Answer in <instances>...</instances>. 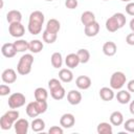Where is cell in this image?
<instances>
[{
	"mask_svg": "<svg viewBox=\"0 0 134 134\" xmlns=\"http://www.w3.org/2000/svg\"><path fill=\"white\" fill-rule=\"evenodd\" d=\"M19 119V111L16 109H12L5 112L0 118V128L2 130H9L15 122Z\"/></svg>",
	"mask_w": 134,
	"mask_h": 134,
	"instance_id": "6da1fadb",
	"label": "cell"
},
{
	"mask_svg": "<svg viewBox=\"0 0 134 134\" xmlns=\"http://www.w3.org/2000/svg\"><path fill=\"white\" fill-rule=\"evenodd\" d=\"M34 63V57L31 53L23 54L17 65V72L21 75H26L31 71V66Z\"/></svg>",
	"mask_w": 134,
	"mask_h": 134,
	"instance_id": "7a4b0ae2",
	"label": "cell"
},
{
	"mask_svg": "<svg viewBox=\"0 0 134 134\" xmlns=\"http://www.w3.org/2000/svg\"><path fill=\"white\" fill-rule=\"evenodd\" d=\"M126 82H127L126 74L121 71H115L112 73V75L110 77V87L112 89L119 90L125 86Z\"/></svg>",
	"mask_w": 134,
	"mask_h": 134,
	"instance_id": "3957f363",
	"label": "cell"
},
{
	"mask_svg": "<svg viewBox=\"0 0 134 134\" xmlns=\"http://www.w3.org/2000/svg\"><path fill=\"white\" fill-rule=\"evenodd\" d=\"M25 102H26L25 95L21 92H16V93H13L9 95L7 104L10 109H18V108H21L22 106H24Z\"/></svg>",
	"mask_w": 134,
	"mask_h": 134,
	"instance_id": "277c9868",
	"label": "cell"
},
{
	"mask_svg": "<svg viewBox=\"0 0 134 134\" xmlns=\"http://www.w3.org/2000/svg\"><path fill=\"white\" fill-rule=\"evenodd\" d=\"M8 32L12 37L14 38H21L24 36L25 34V27L23 26V24L21 22H15V23H10L8 25Z\"/></svg>",
	"mask_w": 134,
	"mask_h": 134,
	"instance_id": "5b68a950",
	"label": "cell"
},
{
	"mask_svg": "<svg viewBox=\"0 0 134 134\" xmlns=\"http://www.w3.org/2000/svg\"><path fill=\"white\" fill-rule=\"evenodd\" d=\"M74 124H75V117L71 113H65L60 118V126L65 129L72 128L74 126Z\"/></svg>",
	"mask_w": 134,
	"mask_h": 134,
	"instance_id": "8992f818",
	"label": "cell"
},
{
	"mask_svg": "<svg viewBox=\"0 0 134 134\" xmlns=\"http://www.w3.org/2000/svg\"><path fill=\"white\" fill-rule=\"evenodd\" d=\"M14 127H15V131L17 134H27L28 128H29V122L25 118H19L15 122Z\"/></svg>",
	"mask_w": 134,
	"mask_h": 134,
	"instance_id": "52a82bcc",
	"label": "cell"
},
{
	"mask_svg": "<svg viewBox=\"0 0 134 134\" xmlns=\"http://www.w3.org/2000/svg\"><path fill=\"white\" fill-rule=\"evenodd\" d=\"M1 79H2L3 83H5V84H13L17 81V73L14 69L7 68V69L3 70L2 74H1Z\"/></svg>",
	"mask_w": 134,
	"mask_h": 134,
	"instance_id": "ba28073f",
	"label": "cell"
},
{
	"mask_svg": "<svg viewBox=\"0 0 134 134\" xmlns=\"http://www.w3.org/2000/svg\"><path fill=\"white\" fill-rule=\"evenodd\" d=\"M91 79L87 75H80L75 80V85L81 90H87L91 87Z\"/></svg>",
	"mask_w": 134,
	"mask_h": 134,
	"instance_id": "9c48e42d",
	"label": "cell"
},
{
	"mask_svg": "<svg viewBox=\"0 0 134 134\" xmlns=\"http://www.w3.org/2000/svg\"><path fill=\"white\" fill-rule=\"evenodd\" d=\"M1 53L5 57V58H14L17 53V50L15 48L14 43H5L2 45L1 47Z\"/></svg>",
	"mask_w": 134,
	"mask_h": 134,
	"instance_id": "30bf717a",
	"label": "cell"
},
{
	"mask_svg": "<svg viewBox=\"0 0 134 134\" xmlns=\"http://www.w3.org/2000/svg\"><path fill=\"white\" fill-rule=\"evenodd\" d=\"M67 100L72 106L79 105L82 102V94H81V92L77 91V90H70L67 93Z\"/></svg>",
	"mask_w": 134,
	"mask_h": 134,
	"instance_id": "8fae6325",
	"label": "cell"
},
{
	"mask_svg": "<svg viewBox=\"0 0 134 134\" xmlns=\"http://www.w3.org/2000/svg\"><path fill=\"white\" fill-rule=\"evenodd\" d=\"M80 63L81 62H80V58H79L77 53H69L65 58V64L70 69H73V68L77 67Z\"/></svg>",
	"mask_w": 134,
	"mask_h": 134,
	"instance_id": "7c38bea8",
	"label": "cell"
},
{
	"mask_svg": "<svg viewBox=\"0 0 134 134\" xmlns=\"http://www.w3.org/2000/svg\"><path fill=\"white\" fill-rule=\"evenodd\" d=\"M84 31H85V35L87 37H90V38L91 37H95L98 34V31H99V24H98V22L94 21V22L86 25L85 28H84Z\"/></svg>",
	"mask_w": 134,
	"mask_h": 134,
	"instance_id": "4fadbf2b",
	"label": "cell"
},
{
	"mask_svg": "<svg viewBox=\"0 0 134 134\" xmlns=\"http://www.w3.org/2000/svg\"><path fill=\"white\" fill-rule=\"evenodd\" d=\"M117 51V46L114 42L108 41L103 45V52L107 57H113Z\"/></svg>",
	"mask_w": 134,
	"mask_h": 134,
	"instance_id": "5bb4252c",
	"label": "cell"
},
{
	"mask_svg": "<svg viewBox=\"0 0 134 134\" xmlns=\"http://www.w3.org/2000/svg\"><path fill=\"white\" fill-rule=\"evenodd\" d=\"M114 96H115V94H114V91H113V89L110 87H103V88H100V90H99V97L103 99V100H105V102H110V100H112L113 98H114Z\"/></svg>",
	"mask_w": 134,
	"mask_h": 134,
	"instance_id": "9a60e30c",
	"label": "cell"
},
{
	"mask_svg": "<svg viewBox=\"0 0 134 134\" xmlns=\"http://www.w3.org/2000/svg\"><path fill=\"white\" fill-rule=\"evenodd\" d=\"M59 79L64 83H70L73 80V73L70 68H62L59 71Z\"/></svg>",
	"mask_w": 134,
	"mask_h": 134,
	"instance_id": "2e32d148",
	"label": "cell"
},
{
	"mask_svg": "<svg viewBox=\"0 0 134 134\" xmlns=\"http://www.w3.org/2000/svg\"><path fill=\"white\" fill-rule=\"evenodd\" d=\"M115 97L119 104L126 105V104L130 103V100H131V93H130V91H127V90H119L116 93Z\"/></svg>",
	"mask_w": 134,
	"mask_h": 134,
	"instance_id": "e0dca14e",
	"label": "cell"
},
{
	"mask_svg": "<svg viewBox=\"0 0 134 134\" xmlns=\"http://www.w3.org/2000/svg\"><path fill=\"white\" fill-rule=\"evenodd\" d=\"M110 124L112 126H121L124 124V115L119 111H114L110 115Z\"/></svg>",
	"mask_w": 134,
	"mask_h": 134,
	"instance_id": "ac0fdd59",
	"label": "cell"
},
{
	"mask_svg": "<svg viewBox=\"0 0 134 134\" xmlns=\"http://www.w3.org/2000/svg\"><path fill=\"white\" fill-rule=\"evenodd\" d=\"M6 20H7V22L9 24L10 23H15V22H21L22 14L17 9H12L6 14Z\"/></svg>",
	"mask_w": 134,
	"mask_h": 134,
	"instance_id": "d6986e66",
	"label": "cell"
},
{
	"mask_svg": "<svg viewBox=\"0 0 134 134\" xmlns=\"http://www.w3.org/2000/svg\"><path fill=\"white\" fill-rule=\"evenodd\" d=\"M25 110H26V114H27L29 117H32V118H34V117H37L38 115L41 114L40 111H39V109H38V106H37L36 100L28 103Z\"/></svg>",
	"mask_w": 134,
	"mask_h": 134,
	"instance_id": "ffe728a7",
	"label": "cell"
},
{
	"mask_svg": "<svg viewBox=\"0 0 134 134\" xmlns=\"http://www.w3.org/2000/svg\"><path fill=\"white\" fill-rule=\"evenodd\" d=\"M60 28H61V24L57 19H49L46 23V28L45 29L50 31V32L58 34L60 31Z\"/></svg>",
	"mask_w": 134,
	"mask_h": 134,
	"instance_id": "44dd1931",
	"label": "cell"
},
{
	"mask_svg": "<svg viewBox=\"0 0 134 134\" xmlns=\"http://www.w3.org/2000/svg\"><path fill=\"white\" fill-rule=\"evenodd\" d=\"M106 28L110 32H115V31H117L120 28L119 24H118V22H117V20L115 19L114 16L110 17L109 19H107V21H106Z\"/></svg>",
	"mask_w": 134,
	"mask_h": 134,
	"instance_id": "7402d4cb",
	"label": "cell"
},
{
	"mask_svg": "<svg viewBox=\"0 0 134 134\" xmlns=\"http://www.w3.org/2000/svg\"><path fill=\"white\" fill-rule=\"evenodd\" d=\"M96 131H97L98 134H112L113 133V129H112L111 124L106 122V121L99 122L97 125Z\"/></svg>",
	"mask_w": 134,
	"mask_h": 134,
	"instance_id": "603a6c76",
	"label": "cell"
},
{
	"mask_svg": "<svg viewBox=\"0 0 134 134\" xmlns=\"http://www.w3.org/2000/svg\"><path fill=\"white\" fill-rule=\"evenodd\" d=\"M94 21H96L95 20V15L90 10L84 12L81 16V22L84 24V26H86V25H88V24H90Z\"/></svg>",
	"mask_w": 134,
	"mask_h": 134,
	"instance_id": "cb8c5ba5",
	"label": "cell"
},
{
	"mask_svg": "<svg viewBox=\"0 0 134 134\" xmlns=\"http://www.w3.org/2000/svg\"><path fill=\"white\" fill-rule=\"evenodd\" d=\"M42 23L39 22H35V21H28V25H27V29L31 35H39L42 31Z\"/></svg>",
	"mask_w": 134,
	"mask_h": 134,
	"instance_id": "d4e9b609",
	"label": "cell"
},
{
	"mask_svg": "<svg viewBox=\"0 0 134 134\" xmlns=\"http://www.w3.org/2000/svg\"><path fill=\"white\" fill-rule=\"evenodd\" d=\"M43 47H44V46H43V43H42L40 40L36 39V40H31V41L29 42L28 50H29L30 52H32V53H39L40 51H42Z\"/></svg>",
	"mask_w": 134,
	"mask_h": 134,
	"instance_id": "484cf974",
	"label": "cell"
},
{
	"mask_svg": "<svg viewBox=\"0 0 134 134\" xmlns=\"http://www.w3.org/2000/svg\"><path fill=\"white\" fill-rule=\"evenodd\" d=\"M50 62H51V65L53 68H61L63 65V57H62L61 52H58V51L53 52L51 54Z\"/></svg>",
	"mask_w": 134,
	"mask_h": 134,
	"instance_id": "4316f807",
	"label": "cell"
},
{
	"mask_svg": "<svg viewBox=\"0 0 134 134\" xmlns=\"http://www.w3.org/2000/svg\"><path fill=\"white\" fill-rule=\"evenodd\" d=\"M30 127L34 132H42L45 129V121L42 118H34Z\"/></svg>",
	"mask_w": 134,
	"mask_h": 134,
	"instance_id": "83f0119b",
	"label": "cell"
},
{
	"mask_svg": "<svg viewBox=\"0 0 134 134\" xmlns=\"http://www.w3.org/2000/svg\"><path fill=\"white\" fill-rule=\"evenodd\" d=\"M14 45H15V48H16L17 52H24V51L28 50L29 42H27L23 39H19V40L14 42Z\"/></svg>",
	"mask_w": 134,
	"mask_h": 134,
	"instance_id": "f1b7e54d",
	"label": "cell"
},
{
	"mask_svg": "<svg viewBox=\"0 0 134 134\" xmlns=\"http://www.w3.org/2000/svg\"><path fill=\"white\" fill-rule=\"evenodd\" d=\"M50 95H51V97H52L53 99H55V100H61V99H63V98L65 97V95H66L65 88H64L63 86H61V87H59V88H57V89H54V90H51V91H50Z\"/></svg>",
	"mask_w": 134,
	"mask_h": 134,
	"instance_id": "f546056e",
	"label": "cell"
},
{
	"mask_svg": "<svg viewBox=\"0 0 134 134\" xmlns=\"http://www.w3.org/2000/svg\"><path fill=\"white\" fill-rule=\"evenodd\" d=\"M34 94H35L36 100H46L47 97H48V92H47V90H46L45 88H43V87H38V88L35 90Z\"/></svg>",
	"mask_w": 134,
	"mask_h": 134,
	"instance_id": "4dcf8cb0",
	"label": "cell"
},
{
	"mask_svg": "<svg viewBox=\"0 0 134 134\" xmlns=\"http://www.w3.org/2000/svg\"><path fill=\"white\" fill-rule=\"evenodd\" d=\"M42 38H43V41L47 44H52L57 41V38H58V34H53V32H50L48 30H44L43 34H42Z\"/></svg>",
	"mask_w": 134,
	"mask_h": 134,
	"instance_id": "1f68e13d",
	"label": "cell"
},
{
	"mask_svg": "<svg viewBox=\"0 0 134 134\" xmlns=\"http://www.w3.org/2000/svg\"><path fill=\"white\" fill-rule=\"evenodd\" d=\"M44 20H45V17H44V14L40 10H35L32 12L30 15H29V19L28 21H35V22H39V23H44Z\"/></svg>",
	"mask_w": 134,
	"mask_h": 134,
	"instance_id": "d6a6232c",
	"label": "cell"
},
{
	"mask_svg": "<svg viewBox=\"0 0 134 134\" xmlns=\"http://www.w3.org/2000/svg\"><path fill=\"white\" fill-rule=\"evenodd\" d=\"M76 53H77V55H79V58H80V62H81L82 64H86V63L89 62V60H90V52H89L87 49L81 48V49L77 50Z\"/></svg>",
	"mask_w": 134,
	"mask_h": 134,
	"instance_id": "836d02e7",
	"label": "cell"
},
{
	"mask_svg": "<svg viewBox=\"0 0 134 134\" xmlns=\"http://www.w3.org/2000/svg\"><path fill=\"white\" fill-rule=\"evenodd\" d=\"M124 128L127 132L134 133V118H129L124 122Z\"/></svg>",
	"mask_w": 134,
	"mask_h": 134,
	"instance_id": "e575fe53",
	"label": "cell"
},
{
	"mask_svg": "<svg viewBox=\"0 0 134 134\" xmlns=\"http://www.w3.org/2000/svg\"><path fill=\"white\" fill-rule=\"evenodd\" d=\"M113 16H114L115 19L117 20V22H118V24H119V27H120V28L124 27V25L126 24V21H127L126 16H125L122 13H115Z\"/></svg>",
	"mask_w": 134,
	"mask_h": 134,
	"instance_id": "d590c367",
	"label": "cell"
},
{
	"mask_svg": "<svg viewBox=\"0 0 134 134\" xmlns=\"http://www.w3.org/2000/svg\"><path fill=\"white\" fill-rule=\"evenodd\" d=\"M61 86H62V84L58 79H51V80L48 81V88H49L50 91L54 90V89H57V88H59Z\"/></svg>",
	"mask_w": 134,
	"mask_h": 134,
	"instance_id": "8d00e7d4",
	"label": "cell"
},
{
	"mask_svg": "<svg viewBox=\"0 0 134 134\" xmlns=\"http://www.w3.org/2000/svg\"><path fill=\"white\" fill-rule=\"evenodd\" d=\"M37 103V106H38V109L40 111V113H45L47 108H48V105H47V102L46 100H36Z\"/></svg>",
	"mask_w": 134,
	"mask_h": 134,
	"instance_id": "74e56055",
	"label": "cell"
},
{
	"mask_svg": "<svg viewBox=\"0 0 134 134\" xmlns=\"http://www.w3.org/2000/svg\"><path fill=\"white\" fill-rule=\"evenodd\" d=\"M63 132H64L63 127H60V126H52L48 130L49 134H63Z\"/></svg>",
	"mask_w": 134,
	"mask_h": 134,
	"instance_id": "f35d334b",
	"label": "cell"
},
{
	"mask_svg": "<svg viewBox=\"0 0 134 134\" xmlns=\"http://www.w3.org/2000/svg\"><path fill=\"white\" fill-rule=\"evenodd\" d=\"M9 93H10V88H9V86H7V85H5V84L0 85V95H1V96L8 95Z\"/></svg>",
	"mask_w": 134,
	"mask_h": 134,
	"instance_id": "ab89813d",
	"label": "cell"
},
{
	"mask_svg": "<svg viewBox=\"0 0 134 134\" xmlns=\"http://www.w3.org/2000/svg\"><path fill=\"white\" fill-rule=\"evenodd\" d=\"M77 0H66L65 1V6L67 7V8H69V9H74V8H76V6H77Z\"/></svg>",
	"mask_w": 134,
	"mask_h": 134,
	"instance_id": "60d3db41",
	"label": "cell"
},
{
	"mask_svg": "<svg viewBox=\"0 0 134 134\" xmlns=\"http://www.w3.org/2000/svg\"><path fill=\"white\" fill-rule=\"evenodd\" d=\"M126 13L130 16H133L134 17V2H129L127 5H126Z\"/></svg>",
	"mask_w": 134,
	"mask_h": 134,
	"instance_id": "b9f144b4",
	"label": "cell"
},
{
	"mask_svg": "<svg viewBox=\"0 0 134 134\" xmlns=\"http://www.w3.org/2000/svg\"><path fill=\"white\" fill-rule=\"evenodd\" d=\"M126 42L128 45H131V46H134V32L132 31L131 34H129L127 37H126Z\"/></svg>",
	"mask_w": 134,
	"mask_h": 134,
	"instance_id": "7bdbcfd3",
	"label": "cell"
},
{
	"mask_svg": "<svg viewBox=\"0 0 134 134\" xmlns=\"http://www.w3.org/2000/svg\"><path fill=\"white\" fill-rule=\"evenodd\" d=\"M127 88H128V91L130 92H134V80H131L128 82L127 84Z\"/></svg>",
	"mask_w": 134,
	"mask_h": 134,
	"instance_id": "ee69618b",
	"label": "cell"
},
{
	"mask_svg": "<svg viewBox=\"0 0 134 134\" xmlns=\"http://www.w3.org/2000/svg\"><path fill=\"white\" fill-rule=\"evenodd\" d=\"M129 110H130V113H131L132 115H134V100H132V102L130 103Z\"/></svg>",
	"mask_w": 134,
	"mask_h": 134,
	"instance_id": "f6af8a7d",
	"label": "cell"
},
{
	"mask_svg": "<svg viewBox=\"0 0 134 134\" xmlns=\"http://www.w3.org/2000/svg\"><path fill=\"white\" fill-rule=\"evenodd\" d=\"M129 25H130V29H131V30L134 32V18H133V19L130 21V24H129Z\"/></svg>",
	"mask_w": 134,
	"mask_h": 134,
	"instance_id": "bcb514c9",
	"label": "cell"
},
{
	"mask_svg": "<svg viewBox=\"0 0 134 134\" xmlns=\"http://www.w3.org/2000/svg\"><path fill=\"white\" fill-rule=\"evenodd\" d=\"M120 1H122V2H131L132 0H120Z\"/></svg>",
	"mask_w": 134,
	"mask_h": 134,
	"instance_id": "7dc6e473",
	"label": "cell"
},
{
	"mask_svg": "<svg viewBox=\"0 0 134 134\" xmlns=\"http://www.w3.org/2000/svg\"><path fill=\"white\" fill-rule=\"evenodd\" d=\"M45 1H48V2H51V1H53V0H45Z\"/></svg>",
	"mask_w": 134,
	"mask_h": 134,
	"instance_id": "c3c4849f",
	"label": "cell"
},
{
	"mask_svg": "<svg viewBox=\"0 0 134 134\" xmlns=\"http://www.w3.org/2000/svg\"><path fill=\"white\" fill-rule=\"evenodd\" d=\"M104 1H108V0H104Z\"/></svg>",
	"mask_w": 134,
	"mask_h": 134,
	"instance_id": "681fc988",
	"label": "cell"
}]
</instances>
